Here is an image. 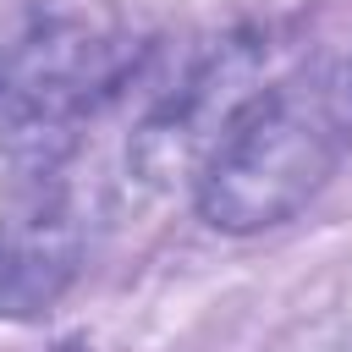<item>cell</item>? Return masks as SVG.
<instances>
[{"mask_svg": "<svg viewBox=\"0 0 352 352\" xmlns=\"http://www.w3.org/2000/svg\"><path fill=\"white\" fill-rule=\"evenodd\" d=\"M352 148V82L297 72L248 94L214 132L198 170V214L248 236L292 220Z\"/></svg>", "mask_w": 352, "mask_h": 352, "instance_id": "cell-1", "label": "cell"}, {"mask_svg": "<svg viewBox=\"0 0 352 352\" xmlns=\"http://www.w3.org/2000/svg\"><path fill=\"white\" fill-rule=\"evenodd\" d=\"M346 82H352V72H346Z\"/></svg>", "mask_w": 352, "mask_h": 352, "instance_id": "cell-4", "label": "cell"}, {"mask_svg": "<svg viewBox=\"0 0 352 352\" xmlns=\"http://www.w3.org/2000/svg\"><path fill=\"white\" fill-rule=\"evenodd\" d=\"M143 28L110 0H44L0 38V148L66 160L77 132L132 82Z\"/></svg>", "mask_w": 352, "mask_h": 352, "instance_id": "cell-2", "label": "cell"}, {"mask_svg": "<svg viewBox=\"0 0 352 352\" xmlns=\"http://www.w3.org/2000/svg\"><path fill=\"white\" fill-rule=\"evenodd\" d=\"M88 253L82 192L66 176V160L22 165L16 187L0 204V319L50 314L77 280Z\"/></svg>", "mask_w": 352, "mask_h": 352, "instance_id": "cell-3", "label": "cell"}]
</instances>
